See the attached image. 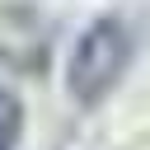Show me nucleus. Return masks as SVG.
<instances>
[{"label":"nucleus","mask_w":150,"mask_h":150,"mask_svg":"<svg viewBox=\"0 0 150 150\" xmlns=\"http://www.w3.org/2000/svg\"><path fill=\"white\" fill-rule=\"evenodd\" d=\"M131 66V28L122 19H94L70 52V94L84 108H98Z\"/></svg>","instance_id":"1"},{"label":"nucleus","mask_w":150,"mask_h":150,"mask_svg":"<svg viewBox=\"0 0 150 150\" xmlns=\"http://www.w3.org/2000/svg\"><path fill=\"white\" fill-rule=\"evenodd\" d=\"M52 61V23L33 5H0V66L14 75H42Z\"/></svg>","instance_id":"2"},{"label":"nucleus","mask_w":150,"mask_h":150,"mask_svg":"<svg viewBox=\"0 0 150 150\" xmlns=\"http://www.w3.org/2000/svg\"><path fill=\"white\" fill-rule=\"evenodd\" d=\"M23 131V103L9 84H0V150H14Z\"/></svg>","instance_id":"3"}]
</instances>
